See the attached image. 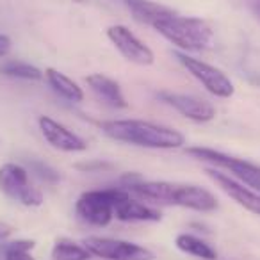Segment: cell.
<instances>
[{
    "label": "cell",
    "mask_w": 260,
    "mask_h": 260,
    "mask_svg": "<svg viewBox=\"0 0 260 260\" xmlns=\"http://www.w3.org/2000/svg\"><path fill=\"white\" fill-rule=\"evenodd\" d=\"M100 128L114 141L143 148L173 150L184 146L185 143L184 134L178 130L143 119H111L102 123Z\"/></svg>",
    "instance_id": "1"
},
{
    "label": "cell",
    "mask_w": 260,
    "mask_h": 260,
    "mask_svg": "<svg viewBox=\"0 0 260 260\" xmlns=\"http://www.w3.org/2000/svg\"><path fill=\"white\" fill-rule=\"evenodd\" d=\"M153 29L182 52H203L212 47L214 30L209 22L196 16H180L178 13L159 20Z\"/></svg>",
    "instance_id": "2"
},
{
    "label": "cell",
    "mask_w": 260,
    "mask_h": 260,
    "mask_svg": "<svg viewBox=\"0 0 260 260\" xmlns=\"http://www.w3.org/2000/svg\"><path fill=\"white\" fill-rule=\"evenodd\" d=\"M128 198L123 189H104V191H87L77 200L75 210L79 217L93 226H107L114 217V207Z\"/></svg>",
    "instance_id": "3"
},
{
    "label": "cell",
    "mask_w": 260,
    "mask_h": 260,
    "mask_svg": "<svg viewBox=\"0 0 260 260\" xmlns=\"http://www.w3.org/2000/svg\"><path fill=\"white\" fill-rule=\"evenodd\" d=\"M0 191L25 207H41L45 202L43 192L30 184L25 168L15 162L0 168Z\"/></svg>",
    "instance_id": "4"
},
{
    "label": "cell",
    "mask_w": 260,
    "mask_h": 260,
    "mask_svg": "<svg viewBox=\"0 0 260 260\" xmlns=\"http://www.w3.org/2000/svg\"><path fill=\"white\" fill-rule=\"evenodd\" d=\"M187 153L200 160H205V162H212L219 168H224L242 185H248V187H253L260 192V166H256V164L226 155V153L217 152V150L212 148H203V146H192V148L187 150Z\"/></svg>",
    "instance_id": "5"
},
{
    "label": "cell",
    "mask_w": 260,
    "mask_h": 260,
    "mask_svg": "<svg viewBox=\"0 0 260 260\" xmlns=\"http://www.w3.org/2000/svg\"><path fill=\"white\" fill-rule=\"evenodd\" d=\"M177 59L210 94H214V96H217V98L234 96V93H235L234 82H232L219 68L209 64V62L200 61V59L191 57V55H187L185 52H177Z\"/></svg>",
    "instance_id": "6"
},
{
    "label": "cell",
    "mask_w": 260,
    "mask_h": 260,
    "mask_svg": "<svg viewBox=\"0 0 260 260\" xmlns=\"http://www.w3.org/2000/svg\"><path fill=\"white\" fill-rule=\"evenodd\" d=\"M84 248L91 255L105 260H153L155 255L145 246L111 237H87Z\"/></svg>",
    "instance_id": "7"
},
{
    "label": "cell",
    "mask_w": 260,
    "mask_h": 260,
    "mask_svg": "<svg viewBox=\"0 0 260 260\" xmlns=\"http://www.w3.org/2000/svg\"><path fill=\"white\" fill-rule=\"evenodd\" d=\"M107 38L116 50L126 59V61L134 62L139 66H150L155 61L152 48L145 45L138 36L125 25H111L107 29Z\"/></svg>",
    "instance_id": "8"
},
{
    "label": "cell",
    "mask_w": 260,
    "mask_h": 260,
    "mask_svg": "<svg viewBox=\"0 0 260 260\" xmlns=\"http://www.w3.org/2000/svg\"><path fill=\"white\" fill-rule=\"evenodd\" d=\"M159 98L173 107L177 112H180L184 118L192 119L196 123H207L216 118V109L210 102L198 98L194 94L185 93H171V91H162L159 93Z\"/></svg>",
    "instance_id": "9"
},
{
    "label": "cell",
    "mask_w": 260,
    "mask_h": 260,
    "mask_svg": "<svg viewBox=\"0 0 260 260\" xmlns=\"http://www.w3.org/2000/svg\"><path fill=\"white\" fill-rule=\"evenodd\" d=\"M38 125H40L41 136L45 138V141L50 146H54L55 150H61V152L66 153L86 152V141L77 134H73L72 130L62 125V123L55 121V119L48 118V116H40Z\"/></svg>",
    "instance_id": "10"
},
{
    "label": "cell",
    "mask_w": 260,
    "mask_h": 260,
    "mask_svg": "<svg viewBox=\"0 0 260 260\" xmlns=\"http://www.w3.org/2000/svg\"><path fill=\"white\" fill-rule=\"evenodd\" d=\"M170 205H178L196 212H212L217 209V200L210 191L198 185L173 184L170 194Z\"/></svg>",
    "instance_id": "11"
},
{
    "label": "cell",
    "mask_w": 260,
    "mask_h": 260,
    "mask_svg": "<svg viewBox=\"0 0 260 260\" xmlns=\"http://www.w3.org/2000/svg\"><path fill=\"white\" fill-rule=\"evenodd\" d=\"M209 177L230 196L232 200L239 203L241 207H244L248 212L255 214V216H260V194L258 192H253L251 189L244 187L241 182H235L232 177L224 173H219L216 170H207Z\"/></svg>",
    "instance_id": "12"
},
{
    "label": "cell",
    "mask_w": 260,
    "mask_h": 260,
    "mask_svg": "<svg viewBox=\"0 0 260 260\" xmlns=\"http://www.w3.org/2000/svg\"><path fill=\"white\" fill-rule=\"evenodd\" d=\"M87 86L93 89V93L98 98L105 102L107 105L116 109H126L128 107V102H126L125 94H123L121 87L116 80L109 79L107 75H102V73H93L86 79Z\"/></svg>",
    "instance_id": "13"
},
{
    "label": "cell",
    "mask_w": 260,
    "mask_h": 260,
    "mask_svg": "<svg viewBox=\"0 0 260 260\" xmlns=\"http://www.w3.org/2000/svg\"><path fill=\"white\" fill-rule=\"evenodd\" d=\"M125 4H126V8L130 9V13H132L136 22L145 23V25H150V27L155 25L159 20L177 13L171 8L157 4V2H152V0H125Z\"/></svg>",
    "instance_id": "14"
},
{
    "label": "cell",
    "mask_w": 260,
    "mask_h": 260,
    "mask_svg": "<svg viewBox=\"0 0 260 260\" xmlns=\"http://www.w3.org/2000/svg\"><path fill=\"white\" fill-rule=\"evenodd\" d=\"M114 216L119 221H145V223H153V221H160V212L152 207L139 203L128 196L126 200L119 202L114 207Z\"/></svg>",
    "instance_id": "15"
},
{
    "label": "cell",
    "mask_w": 260,
    "mask_h": 260,
    "mask_svg": "<svg viewBox=\"0 0 260 260\" xmlns=\"http://www.w3.org/2000/svg\"><path fill=\"white\" fill-rule=\"evenodd\" d=\"M45 79L47 82L50 84V87L62 96L64 100L68 102H82L84 100V91L75 80H72L68 75H64L62 72L55 68H47L45 72Z\"/></svg>",
    "instance_id": "16"
},
{
    "label": "cell",
    "mask_w": 260,
    "mask_h": 260,
    "mask_svg": "<svg viewBox=\"0 0 260 260\" xmlns=\"http://www.w3.org/2000/svg\"><path fill=\"white\" fill-rule=\"evenodd\" d=\"M175 244H177V248L180 249V251L196 256V258H202V260H216L217 258L216 249H214L210 244H207L203 239L196 237V235L180 234L177 239H175Z\"/></svg>",
    "instance_id": "17"
},
{
    "label": "cell",
    "mask_w": 260,
    "mask_h": 260,
    "mask_svg": "<svg viewBox=\"0 0 260 260\" xmlns=\"http://www.w3.org/2000/svg\"><path fill=\"white\" fill-rule=\"evenodd\" d=\"M0 73L6 77H11V79H22V80H41L45 77L40 68L22 61L4 62V64L0 66Z\"/></svg>",
    "instance_id": "18"
},
{
    "label": "cell",
    "mask_w": 260,
    "mask_h": 260,
    "mask_svg": "<svg viewBox=\"0 0 260 260\" xmlns=\"http://www.w3.org/2000/svg\"><path fill=\"white\" fill-rule=\"evenodd\" d=\"M89 256L91 253L84 246L68 241V239H59L52 248L54 260H89Z\"/></svg>",
    "instance_id": "19"
},
{
    "label": "cell",
    "mask_w": 260,
    "mask_h": 260,
    "mask_svg": "<svg viewBox=\"0 0 260 260\" xmlns=\"http://www.w3.org/2000/svg\"><path fill=\"white\" fill-rule=\"evenodd\" d=\"M36 242L27 241V239H20V241L9 242L4 248V260H36L30 251L34 249Z\"/></svg>",
    "instance_id": "20"
},
{
    "label": "cell",
    "mask_w": 260,
    "mask_h": 260,
    "mask_svg": "<svg viewBox=\"0 0 260 260\" xmlns=\"http://www.w3.org/2000/svg\"><path fill=\"white\" fill-rule=\"evenodd\" d=\"M29 168L38 178H41V180L47 182V184H55V182H59V178H61L54 168L48 166V164H45V162H41V160H30Z\"/></svg>",
    "instance_id": "21"
},
{
    "label": "cell",
    "mask_w": 260,
    "mask_h": 260,
    "mask_svg": "<svg viewBox=\"0 0 260 260\" xmlns=\"http://www.w3.org/2000/svg\"><path fill=\"white\" fill-rule=\"evenodd\" d=\"M11 38L6 36V34H0V59L6 57L11 52Z\"/></svg>",
    "instance_id": "22"
},
{
    "label": "cell",
    "mask_w": 260,
    "mask_h": 260,
    "mask_svg": "<svg viewBox=\"0 0 260 260\" xmlns=\"http://www.w3.org/2000/svg\"><path fill=\"white\" fill-rule=\"evenodd\" d=\"M13 232H15V228H13L11 224L6 223V221H0V241L9 239L13 235Z\"/></svg>",
    "instance_id": "23"
},
{
    "label": "cell",
    "mask_w": 260,
    "mask_h": 260,
    "mask_svg": "<svg viewBox=\"0 0 260 260\" xmlns=\"http://www.w3.org/2000/svg\"><path fill=\"white\" fill-rule=\"evenodd\" d=\"M249 4H251L253 11H255L256 15H260V0H249Z\"/></svg>",
    "instance_id": "24"
},
{
    "label": "cell",
    "mask_w": 260,
    "mask_h": 260,
    "mask_svg": "<svg viewBox=\"0 0 260 260\" xmlns=\"http://www.w3.org/2000/svg\"><path fill=\"white\" fill-rule=\"evenodd\" d=\"M258 18H260V15H258Z\"/></svg>",
    "instance_id": "25"
}]
</instances>
